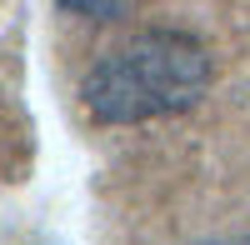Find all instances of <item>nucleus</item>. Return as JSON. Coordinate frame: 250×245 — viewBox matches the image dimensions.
I'll list each match as a JSON object with an SVG mask.
<instances>
[{
  "label": "nucleus",
  "instance_id": "nucleus-2",
  "mask_svg": "<svg viewBox=\"0 0 250 245\" xmlns=\"http://www.w3.org/2000/svg\"><path fill=\"white\" fill-rule=\"evenodd\" d=\"M65 15H85V20H115L125 15V0H55Z\"/></svg>",
  "mask_w": 250,
  "mask_h": 245
},
{
  "label": "nucleus",
  "instance_id": "nucleus-1",
  "mask_svg": "<svg viewBox=\"0 0 250 245\" xmlns=\"http://www.w3.org/2000/svg\"><path fill=\"white\" fill-rule=\"evenodd\" d=\"M210 90V50L185 30H135L80 75V100L100 125L180 115Z\"/></svg>",
  "mask_w": 250,
  "mask_h": 245
}]
</instances>
